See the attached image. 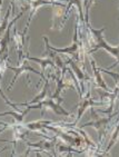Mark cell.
I'll return each mask as SVG.
<instances>
[{"instance_id": "1", "label": "cell", "mask_w": 119, "mask_h": 157, "mask_svg": "<svg viewBox=\"0 0 119 157\" xmlns=\"http://www.w3.org/2000/svg\"><path fill=\"white\" fill-rule=\"evenodd\" d=\"M9 68H10V69H12V70H15V71H16V76H15V77H13V80H12L11 85L16 82V79L18 78V76L20 75V74H21L22 71H26V70H29V71H34L35 74H38V71H36V70H35L34 68H31V67L29 66V65H28V63H24V65H22V66L20 67V68H12V67H9ZM11 85H10V86H9V88L11 87Z\"/></svg>"}, {"instance_id": "2", "label": "cell", "mask_w": 119, "mask_h": 157, "mask_svg": "<svg viewBox=\"0 0 119 157\" xmlns=\"http://www.w3.org/2000/svg\"><path fill=\"white\" fill-rule=\"evenodd\" d=\"M108 121L109 119H97L95 121H91V123H87V124L83 125V126H90V125H94V126L99 130V133H100V136L102 135L104 133V129H105V125L107 124Z\"/></svg>"}]
</instances>
